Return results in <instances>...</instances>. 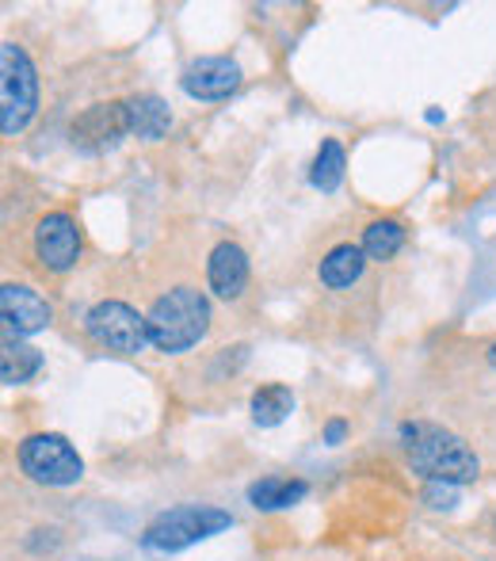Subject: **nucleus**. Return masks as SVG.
Listing matches in <instances>:
<instances>
[{
    "instance_id": "nucleus-1",
    "label": "nucleus",
    "mask_w": 496,
    "mask_h": 561,
    "mask_svg": "<svg viewBox=\"0 0 496 561\" xmlns=\"http://www.w3.org/2000/svg\"><path fill=\"white\" fill-rule=\"evenodd\" d=\"M401 447L428 485H470L482 473V458L462 436L431 421H405L401 424Z\"/></svg>"
},
{
    "instance_id": "nucleus-2",
    "label": "nucleus",
    "mask_w": 496,
    "mask_h": 561,
    "mask_svg": "<svg viewBox=\"0 0 496 561\" xmlns=\"http://www.w3.org/2000/svg\"><path fill=\"white\" fill-rule=\"evenodd\" d=\"M149 344L164 355H184L210 333V298L192 283L169 287L146 313Z\"/></svg>"
},
{
    "instance_id": "nucleus-3",
    "label": "nucleus",
    "mask_w": 496,
    "mask_h": 561,
    "mask_svg": "<svg viewBox=\"0 0 496 561\" xmlns=\"http://www.w3.org/2000/svg\"><path fill=\"white\" fill-rule=\"evenodd\" d=\"M233 516L218 504H176V508L161 512L153 524L141 531V550L149 554H180V550L207 542L215 535L230 531Z\"/></svg>"
},
{
    "instance_id": "nucleus-4",
    "label": "nucleus",
    "mask_w": 496,
    "mask_h": 561,
    "mask_svg": "<svg viewBox=\"0 0 496 561\" xmlns=\"http://www.w3.org/2000/svg\"><path fill=\"white\" fill-rule=\"evenodd\" d=\"M38 112V69L20 43H0V130L4 138L27 130Z\"/></svg>"
},
{
    "instance_id": "nucleus-5",
    "label": "nucleus",
    "mask_w": 496,
    "mask_h": 561,
    "mask_svg": "<svg viewBox=\"0 0 496 561\" xmlns=\"http://www.w3.org/2000/svg\"><path fill=\"white\" fill-rule=\"evenodd\" d=\"M15 462H20L23 478L46 489H69L84 478V458L77 447L58 432H31L15 447Z\"/></svg>"
},
{
    "instance_id": "nucleus-6",
    "label": "nucleus",
    "mask_w": 496,
    "mask_h": 561,
    "mask_svg": "<svg viewBox=\"0 0 496 561\" xmlns=\"http://www.w3.org/2000/svg\"><path fill=\"white\" fill-rule=\"evenodd\" d=\"M84 333L96 340L100 347L115 355H141L149 344V325L146 313H138L134 306L119 302V298H104L84 313Z\"/></svg>"
},
{
    "instance_id": "nucleus-7",
    "label": "nucleus",
    "mask_w": 496,
    "mask_h": 561,
    "mask_svg": "<svg viewBox=\"0 0 496 561\" xmlns=\"http://www.w3.org/2000/svg\"><path fill=\"white\" fill-rule=\"evenodd\" d=\"M81 226L69 210H46L31 229V252H35L38 267L50 275H66L81 264Z\"/></svg>"
},
{
    "instance_id": "nucleus-8",
    "label": "nucleus",
    "mask_w": 496,
    "mask_h": 561,
    "mask_svg": "<svg viewBox=\"0 0 496 561\" xmlns=\"http://www.w3.org/2000/svg\"><path fill=\"white\" fill-rule=\"evenodd\" d=\"M130 134V107L126 100H107V104H92L69 126V141L81 153H107Z\"/></svg>"
},
{
    "instance_id": "nucleus-9",
    "label": "nucleus",
    "mask_w": 496,
    "mask_h": 561,
    "mask_svg": "<svg viewBox=\"0 0 496 561\" xmlns=\"http://www.w3.org/2000/svg\"><path fill=\"white\" fill-rule=\"evenodd\" d=\"M0 318H4V336L23 340L43 333L54 321V310L35 287L27 283H4L0 287Z\"/></svg>"
},
{
    "instance_id": "nucleus-10",
    "label": "nucleus",
    "mask_w": 496,
    "mask_h": 561,
    "mask_svg": "<svg viewBox=\"0 0 496 561\" xmlns=\"http://www.w3.org/2000/svg\"><path fill=\"white\" fill-rule=\"evenodd\" d=\"M252 279V264H249V252L241 249L238 241H218L207 256V287L215 298L222 302H238L241 295L249 290Z\"/></svg>"
},
{
    "instance_id": "nucleus-11",
    "label": "nucleus",
    "mask_w": 496,
    "mask_h": 561,
    "mask_svg": "<svg viewBox=\"0 0 496 561\" xmlns=\"http://www.w3.org/2000/svg\"><path fill=\"white\" fill-rule=\"evenodd\" d=\"M180 89L192 100H230L241 89V66L233 58H195L180 73Z\"/></svg>"
},
{
    "instance_id": "nucleus-12",
    "label": "nucleus",
    "mask_w": 496,
    "mask_h": 561,
    "mask_svg": "<svg viewBox=\"0 0 496 561\" xmlns=\"http://www.w3.org/2000/svg\"><path fill=\"white\" fill-rule=\"evenodd\" d=\"M367 272V252L351 241H341L321 256L318 264V279L325 290H351Z\"/></svg>"
},
{
    "instance_id": "nucleus-13",
    "label": "nucleus",
    "mask_w": 496,
    "mask_h": 561,
    "mask_svg": "<svg viewBox=\"0 0 496 561\" xmlns=\"http://www.w3.org/2000/svg\"><path fill=\"white\" fill-rule=\"evenodd\" d=\"M310 496V481L290 478V473H267V478L252 481L249 485V504L256 512H282L295 508Z\"/></svg>"
},
{
    "instance_id": "nucleus-14",
    "label": "nucleus",
    "mask_w": 496,
    "mask_h": 561,
    "mask_svg": "<svg viewBox=\"0 0 496 561\" xmlns=\"http://www.w3.org/2000/svg\"><path fill=\"white\" fill-rule=\"evenodd\" d=\"M126 107H130V134H134V138L161 141L164 134H169L172 112H169V104H164L161 96H153V92H141V96L126 100Z\"/></svg>"
},
{
    "instance_id": "nucleus-15",
    "label": "nucleus",
    "mask_w": 496,
    "mask_h": 561,
    "mask_svg": "<svg viewBox=\"0 0 496 561\" xmlns=\"http://www.w3.org/2000/svg\"><path fill=\"white\" fill-rule=\"evenodd\" d=\"M249 409H252V424H256V428H279V424L295 413V393L282 382H264L252 390Z\"/></svg>"
},
{
    "instance_id": "nucleus-16",
    "label": "nucleus",
    "mask_w": 496,
    "mask_h": 561,
    "mask_svg": "<svg viewBox=\"0 0 496 561\" xmlns=\"http://www.w3.org/2000/svg\"><path fill=\"white\" fill-rule=\"evenodd\" d=\"M405 241H408V226L401 222V218H374V222H367L359 249H364L367 260H374V264H390V260L405 249Z\"/></svg>"
},
{
    "instance_id": "nucleus-17",
    "label": "nucleus",
    "mask_w": 496,
    "mask_h": 561,
    "mask_svg": "<svg viewBox=\"0 0 496 561\" xmlns=\"http://www.w3.org/2000/svg\"><path fill=\"white\" fill-rule=\"evenodd\" d=\"M43 363L46 359H43V352H38V347L4 336V352H0V378H4V386L31 382V378L43 370Z\"/></svg>"
},
{
    "instance_id": "nucleus-18",
    "label": "nucleus",
    "mask_w": 496,
    "mask_h": 561,
    "mask_svg": "<svg viewBox=\"0 0 496 561\" xmlns=\"http://www.w3.org/2000/svg\"><path fill=\"white\" fill-rule=\"evenodd\" d=\"M344 169H348V153L336 138H325L310 164V184L318 187L321 195H333L336 187L344 184Z\"/></svg>"
},
{
    "instance_id": "nucleus-19",
    "label": "nucleus",
    "mask_w": 496,
    "mask_h": 561,
    "mask_svg": "<svg viewBox=\"0 0 496 561\" xmlns=\"http://www.w3.org/2000/svg\"><path fill=\"white\" fill-rule=\"evenodd\" d=\"M451 489H454V485H428V501H431V508H451V504H454Z\"/></svg>"
},
{
    "instance_id": "nucleus-20",
    "label": "nucleus",
    "mask_w": 496,
    "mask_h": 561,
    "mask_svg": "<svg viewBox=\"0 0 496 561\" xmlns=\"http://www.w3.org/2000/svg\"><path fill=\"white\" fill-rule=\"evenodd\" d=\"M344 436H348V421H328L325 424V436H321V439H325L328 447H341Z\"/></svg>"
},
{
    "instance_id": "nucleus-21",
    "label": "nucleus",
    "mask_w": 496,
    "mask_h": 561,
    "mask_svg": "<svg viewBox=\"0 0 496 561\" xmlns=\"http://www.w3.org/2000/svg\"><path fill=\"white\" fill-rule=\"evenodd\" d=\"M485 355H489V363H493V367H496V340H493V344H489V352H485Z\"/></svg>"
}]
</instances>
